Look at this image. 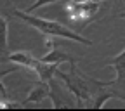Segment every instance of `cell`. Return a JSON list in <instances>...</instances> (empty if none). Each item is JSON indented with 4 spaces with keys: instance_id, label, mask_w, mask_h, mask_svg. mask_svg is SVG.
Returning <instances> with one entry per match:
<instances>
[{
    "instance_id": "6da1fadb",
    "label": "cell",
    "mask_w": 125,
    "mask_h": 111,
    "mask_svg": "<svg viewBox=\"0 0 125 111\" xmlns=\"http://www.w3.org/2000/svg\"><path fill=\"white\" fill-rule=\"evenodd\" d=\"M14 14L18 16L19 19H23L26 24H30L31 28L38 30L40 33L47 35V37H56V38H68V40H73V42H78V43H83V45H92L94 42L78 35L76 31L70 30L68 26L61 24L57 21H52V19H43V18H38V16H33L30 12H24V10H14Z\"/></svg>"
},
{
    "instance_id": "7a4b0ae2",
    "label": "cell",
    "mask_w": 125,
    "mask_h": 111,
    "mask_svg": "<svg viewBox=\"0 0 125 111\" xmlns=\"http://www.w3.org/2000/svg\"><path fill=\"white\" fill-rule=\"evenodd\" d=\"M68 10V18L73 23H85L99 10V2H68L64 4Z\"/></svg>"
},
{
    "instance_id": "3957f363",
    "label": "cell",
    "mask_w": 125,
    "mask_h": 111,
    "mask_svg": "<svg viewBox=\"0 0 125 111\" xmlns=\"http://www.w3.org/2000/svg\"><path fill=\"white\" fill-rule=\"evenodd\" d=\"M2 61H10L14 64H19L21 68H28V70H33L35 62L38 61L31 52H26V50H18V52H12V54H7V56H2L0 57V62Z\"/></svg>"
},
{
    "instance_id": "277c9868",
    "label": "cell",
    "mask_w": 125,
    "mask_h": 111,
    "mask_svg": "<svg viewBox=\"0 0 125 111\" xmlns=\"http://www.w3.org/2000/svg\"><path fill=\"white\" fill-rule=\"evenodd\" d=\"M45 97H51V83L40 80L38 85H35L33 89L30 90L28 97L24 99L23 104H40Z\"/></svg>"
},
{
    "instance_id": "5b68a950",
    "label": "cell",
    "mask_w": 125,
    "mask_h": 111,
    "mask_svg": "<svg viewBox=\"0 0 125 111\" xmlns=\"http://www.w3.org/2000/svg\"><path fill=\"white\" fill-rule=\"evenodd\" d=\"M57 70H59V64H51V62H43L42 59H38L31 71H35L42 82H52L54 76L57 75Z\"/></svg>"
},
{
    "instance_id": "8992f818",
    "label": "cell",
    "mask_w": 125,
    "mask_h": 111,
    "mask_svg": "<svg viewBox=\"0 0 125 111\" xmlns=\"http://www.w3.org/2000/svg\"><path fill=\"white\" fill-rule=\"evenodd\" d=\"M43 62H51V64H62V62H70V64H75L76 62V59L75 57H71V56H68V54H64V52H61V50H49L43 57H40Z\"/></svg>"
},
{
    "instance_id": "52a82bcc",
    "label": "cell",
    "mask_w": 125,
    "mask_h": 111,
    "mask_svg": "<svg viewBox=\"0 0 125 111\" xmlns=\"http://www.w3.org/2000/svg\"><path fill=\"white\" fill-rule=\"evenodd\" d=\"M7 33H9V23L4 16H0V54L7 52Z\"/></svg>"
},
{
    "instance_id": "ba28073f",
    "label": "cell",
    "mask_w": 125,
    "mask_h": 111,
    "mask_svg": "<svg viewBox=\"0 0 125 111\" xmlns=\"http://www.w3.org/2000/svg\"><path fill=\"white\" fill-rule=\"evenodd\" d=\"M54 2H59V0H35V4L31 7H28L24 12H33V10H37V9L43 7V5H49V4H54Z\"/></svg>"
},
{
    "instance_id": "9c48e42d",
    "label": "cell",
    "mask_w": 125,
    "mask_h": 111,
    "mask_svg": "<svg viewBox=\"0 0 125 111\" xmlns=\"http://www.w3.org/2000/svg\"><path fill=\"white\" fill-rule=\"evenodd\" d=\"M21 66L18 64V66H16V68H10V70H5V71H0V82H2V78L5 76V75H9V73H12V71H18Z\"/></svg>"
},
{
    "instance_id": "30bf717a",
    "label": "cell",
    "mask_w": 125,
    "mask_h": 111,
    "mask_svg": "<svg viewBox=\"0 0 125 111\" xmlns=\"http://www.w3.org/2000/svg\"><path fill=\"white\" fill-rule=\"evenodd\" d=\"M115 97H116V99H122V101H125V96H122V94H118V92H115Z\"/></svg>"
}]
</instances>
